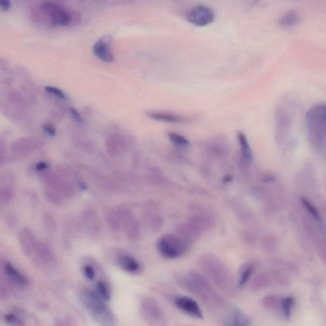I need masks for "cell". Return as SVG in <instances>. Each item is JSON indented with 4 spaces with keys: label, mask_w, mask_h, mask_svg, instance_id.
Listing matches in <instances>:
<instances>
[{
    "label": "cell",
    "mask_w": 326,
    "mask_h": 326,
    "mask_svg": "<svg viewBox=\"0 0 326 326\" xmlns=\"http://www.w3.org/2000/svg\"><path fill=\"white\" fill-rule=\"evenodd\" d=\"M177 282L209 307L223 309L227 305L226 299L218 294L210 280L198 272L190 271L185 276H179Z\"/></svg>",
    "instance_id": "1"
},
{
    "label": "cell",
    "mask_w": 326,
    "mask_h": 326,
    "mask_svg": "<svg viewBox=\"0 0 326 326\" xmlns=\"http://www.w3.org/2000/svg\"><path fill=\"white\" fill-rule=\"evenodd\" d=\"M199 265L211 282L219 290L229 297L237 295L239 287L233 273L217 257L213 256L201 257Z\"/></svg>",
    "instance_id": "2"
},
{
    "label": "cell",
    "mask_w": 326,
    "mask_h": 326,
    "mask_svg": "<svg viewBox=\"0 0 326 326\" xmlns=\"http://www.w3.org/2000/svg\"><path fill=\"white\" fill-rule=\"evenodd\" d=\"M82 303L100 326H117V320L112 310L96 292L85 290L80 295Z\"/></svg>",
    "instance_id": "3"
},
{
    "label": "cell",
    "mask_w": 326,
    "mask_h": 326,
    "mask_svg": "<svg viewBox=\"0 0 326 326\" xmlns=\"http://www.w3.org/2000/svg\"><path fill=\"white\" fill-rule=\"evenodd\" d=\"M157 248L162 256L169 259H179L188 250L189 244L181 236L166 234L158 240Z\"/></svg>",
    "instance_id": "4"
},
{
    "label": "cell",
    "mask_w": 326,
    "mask_h": 326,
    "mask_svg": "<svg viewBox=\"0 0 326 326\" xmlns=\"http://www.w3.org/2000/svg\"><path fill=\"white\" fill-rule=\"evenodd\" d=\"M306 125L315 138H322L326 135V104L312 107L306 115Z\"/></svg>",
    "instance_id": "5"
},
{
    "label": "cell",
    "mask_w": 326,
    "mask_h": 326,
    "mask_svg": "<svg viewBox=\"0 0 326 326\" xmlns=\"http://www.w3.org/2000/svg\"><path fill=\"white\" fill-rule=\"evenodd\" d=\"M186 19L189 22L198 27H205L213 23L216 19L215 12L210 6L199 4L188 10Z\"/></svg>",
    "instance_id": "6"
},
{
    "label": "cell",
    "mask_w": 326,
    "mask_h": 326,
    "mask_svg": "<svg viewBox=\"0 0 326 326\" xmlns=\"http://www.w3.org/2000/svg\"><path fill=\"white\" fill-rule=\"evenodd\" d=\"M43 11L50 17L51 22L55 26H66L71 21L70 12L60 4L54 1H44L40 4Z\"/></svg>",
    "instance_id": "7"
},
{
    "label": "cell",
    "mask_w": 326,
    "mask_h": 326,
    "mask_svg": "<svg viewBox=\"0 0 326 326\" xmlns=\"http://www.w3.org/2000/svg\"><path fill=\"white\" fill-rule=\"evenodd\" d=\"M173 301L176 307L184 314L197 319L203 318V312L200 306L192 298L185 296H180L176 297Z\"/></svg>",
    "instance_id": "8"
},
{
    "label": "cell",
    "mask_w": 326,
    "mask_h": 326,
    "mask_svg": "<svg viewBox=\"0 0 326 326\" xmlns=\"http://www.w3.org/2000/svg\"><path fill=\"white\" fill-rule=\"evenodd\" d=\"M141 310L148 320L160 322L163 319V312L160 304L154 298L146 297L141 300Z\"/></svg>",
    "instance_id": "9"
},
{
    "label": "cell",
    "mask_w": 326,
    "mask_h": 326,
    "mask_svg": "<svg viewBox=\"0 0 326 326\" xmlns=\"http://www.w3.org/2000/svg\"><path fill=\"white\" fill-rule=\"evenodd\" d=\"M111 36L109 35L101 37L94 44L93 51L94 54L105 62H112L114 60V55L111 53L110 44Z\"/></svg>",
    "instance_id": "10"
},
{
    "label": "cell",
    "mask_w": 326,
    "mask_h": 326,
    "mask_svg": "<svg viewBox=\"0 0 326 326\" xmlns=\"http://www.w3.org/2000/svg\"><path fill=\"white\" fill-rule=\"evenodd\" d=\"M19 242L24 254L27 257L31 256L37 243L31 231L27 228L23 229L19 233Z\"/></svg>",
    "instance_id": "11"
},
{
    "label": "cell",
    "mask_w": 326,
    "mask_h": 326,
    "mask_svg": "<svg viewBox=\"0 0 326 326\" xmlns=\"http://www.w3.org/2000/svg\"><path fill=\"white\" fill-rule=\"evenodd\" d=\"M106 145L107 151L113 157H118L126 151V141L121 135H111L107 139Z\"/></svg>",
    "instance_id": "12"
},
{
    "label": "cell",
    "mask_w": 326,
    "mask_h": 326,
    "mask_svg": "<svg viewBox=\"0 0 326 326\" xmlns=\"http://www.w3.org/2000/svg\"><path fill=\"white\" fill-rule=\"evenodd\" d=\"M147 115L155 121L168 122V123H183L188 120V117L182 116L168 111H147Z\"/></svg>",
    "instance_id": "13"
},
{
    "label": "cell",
    "mask_w": 326,
    "mask_h": 326,
    "mask_svg": "<svg viewBox=\"0 0 326 326\" xmlns=\"http://www.w3.org/2000/svg\"><path fill=\"white\" fill-rule=\"evenodd\" d=\"M117 265L123 271L132 274H138L140 273L142 268L139 261L135 257L124 255L118 257L117 259Z\"/></svg>",
    "instance_id": "14"
},
{
    "label": "cell",
    "mask_w": 326,
    "mask_h": 326,
    "mask_svg": "<svg viewBox=\"0 0 326 326\" xmlns=\"http://www.w3.org/2000/svg\"><path fill=\"white\" fill-rule=\"evenodd\" d=\"M4 270L8 279L16 286L20 288H25L28 285L29 282L27 276L19 272L11 263H5L4 265Z\"/></svg>",
    "instance_id": "15"
},
{
    "label": "cell",
    "mask_w": 326,
    "mask_h": 326,
    "mask_svg": "<svg viewBox=\"0 0 326 326\" xmlns=\"http://www.w3.org/2000/svg\"><path fill=\"white\" fill-rule=\"evenodd\" d=\"M250 325L249 317L239 309L231 310L224 321V326H250Z\"/></svg>",
    "instance_id": "16"
},
{
    "label": "cell",
    "mask_w": 326,
    "mask_h": 326,
    "mask_svg": "<svg viewBox=\"0 0 326 326\" xmlns=\"http://www.w3.org/2000/svg\"><path fill=\"white\" fill-rule=\"evenodd\" d=\"M270 285H273V274L271 272H262L252 280L250 284V289L252 291L263 290Z\"/></svg>",
    "instance_id": "17"
},
{
    "label": "cell",
    "mask_w": 326,
    "mask_h": 326,
    "mask_svg": "<svg viewBox=\"0 0 326 326\" xmlns=\"http://www.w3.org/2000/svg\"><path fill=\"white\" fill-rule=\"evenodd\" d=\"M40 141L33 139H23L14 143L13 145V151L19 154H27L33 150L38 149L41 147Z\"/></svg>",
    "instance_id": "18"
},
{
    "label": "cell",
    "mask_w": 326,
    "mask_h": 326,
    "mask_svg": "<svg viewBox=\"0 0 326 326\" xmlns=\"http://www.w3.org/2000/svg\"><path fill=\"white\" fill-rule=\"evenodd\" d=\"M83 222L86 228L91 233H96L99 231L100 225L97 214L93 209H87L83 214Z\"/></svg>",
    "instance_id": "19"
},
{
    "label": "cell",
    "mask_w": 326,
    "mask_h": 326,
    "mask_svg": "<svg viewBox=\"0 0 326 326\" xmlns=\"http://www.w3.org/2000/svg\"><path fill=\"white\" fill-rule=\"evenodd\" d=\"M255 266L252 263L244 264L240 268L237 284L239 289H243L249 282L255 271Z\"/></svg>",
    "instance_id": "20"
},
{
    "label": "cell",
    "mask_w": 326,
    "mask_h": 326,
    "mask_svg": "<svg viewBox=\"0 0 326 326\" xmlns=\"http://www.w3.org/2000/svg\"><path fill=\"white\" fill-rule=\"evenodd\" d=\"M237 138L242 158L244 159V162L250 163L252 160V153L246 135L244 133L239 132L238 134Z\"/></svg>",
    "instance_id": "21"
},
{
    "label": "cell",
    "mask_w": 326,
    "mask_h": 326,
    "mask_svg": "<svg viewBox=\"0 0 326 326\" xmlns=\"http://www.w3.org/2000/svg\"><path fill=\"white\" fill-rule=\"evenodd\" d=\"M38 256L46 263L53 264L55 263V257L52 251L47 244L43 242H37L36 244L35 249Z\"/></svg>",
    "instance_id": "22"
},
{
    "label": "cell",
    "mask_w": 326,
    "mask_h": 326,
    "mask_svg": "<svg viewBox=\"0 0 326 326\" xmlns=\"http://www.w3.org/2000/svg\"><path fill=\"white\" fill-rule=\"evenodd\" d=\"M299 20V15L298 12L291 10L280 16L278 19V24L282 27H291L298 25Z\"/></svg>",
    "instance_id": "23"
},
{
    "label": "cell",
    "mask_w": 326,
    "mask_h": 326,
    "mask_svg": "<svg viewBox=\"0 0 326 326\" xmlns=\"http://www.w3.org/2000/svg\"><path fill=\"white\" fill-rule=\"evenodd\" d=\"M283 298L276 295H267L261 300V304L268 310L280 309Z\"/></svg>",
    "instance_id": "24"
},
{
    "label": "cell",
    "mask_w": 326,
    "mask_h": 326,
    "mask_svg": "<svg viewBox=\"0 0 326 326\" xmlns=\"http://www.w3.org/2000/svg\"><path fill=\"white\" fill-rule=\"evenodd\" d=\"M168 136L171 142L178 147L182 148V149H187V148L190 147V141L183 135L177 134L176 132H168Z\"/></svg>",
    "instance_id": "25"
},
{
    "label": "cell",
    "mask_w": 326,
    "mask_h": 326,
    "mask_svg": "<svg viewBox=\"0 0 326 326\" xmlns=\"http://www.w3.org/2000/svg\"><path fill=\"white\" fill-rule=\"evenodd\" d=\"M106 220L109 227L112 230L117 231L121 228V221L117 212H115L113 210H110V211L107 212Z\"/></svg>",
    "instance_id": "26"
},
{
    "label": "cell",
    "mask_w": 326,
    "mask_h": 326,
    "mask_svg": "<svg viewBox=\"0 0 326 326\" xmlns=\"http://www.w3.org/2000/svg\"><path fill=\"white\" fill-rule=\"evenodd\" d=\"M295 303V299L293 297H289L283 298L280 310L282 311L283 317L285 320L289 321L291 316V310Z\"/></svg>",
    "instance_id": "27"
},
{
    "label": "cell",
    "mask_w": 326,
    "mask_h": 326,
    "mask_svg": "<svg viewBox=\"0 0 326 326\" xmlns=\"http://www.w3.org/2000/svg\"><path fill=\"white\" fill-rule=\"evenodd\" d=\"M96 293L105 301H108L111 299V293L110 287L103 281H98L96 284Z\"/></svg>",
    "instance_id": "28"
},
{
    "label": "cell",
    "mask_w": 326,
    "mask_h": 326,
    "mask_svg": "<svg viewBox=\"0 0 326 326\" xmlns=\"http://www.w3.org/2000/svg\"><path fill=\"white\" fill-rule=\"evenodd\" d=\"M45 194H46L47 199L55 205H60L63 203L64 197L56 190H54L49 187H47L45 190Z\"/></svg>",
    "instance_id": "29"
},
{
    "label": "cell",
    "mask_w": 326,
    "mask_h": 326,
    "mask_svg": "<svg viewBox=\"0 0 326 326\" xmlns=\"http://www.w3.org/2000/svg\"><path fill=\"white\" fill-rule=\"evenodd\" d=\"M4 321L9 326H25V323L14 314H7L3 316Z\"/></svg>",
    "instance_id": "30"
},
{
    "label": "cell",
    "mask_w": 326,
    "mask_h": 326,
    "mask_svg": "<svg viewBox=\"0 0 326 326\" xmlns=\"http://www.w3.org/2000/svg\"><path fill=\"white\" fill-rule=\"evenodd\" d=\"M2 187L1 189V200L3 203H8L12 200L14 196V190L11 185H6Z\"/></svg>",
    "instance_id": "31"
},
{
    "label": "cell",
    "mask_w": 326,
    "mask_h": 326,
    "mask_svg": "<svg viewBox=\"0 0 326 326\" xmlns=\"http://www.w3.org/2000/svg\"><path fill=\"white\" fill-rule=\"evenodd\" d=\"M301 200L302 203H303V205L304 206V207L306 208V210H308L309 213L312 215L313 217H314L315 219L319 221V220H321V216L320 214H319V212L317 211V210L315 209L314 206L305 198H302Z\"/></svg>",
    "instance_id": "32"
},
{
    "label": "cell",
    "mask_w": 326,
    "mask_h": 326,
    "mask_svg": "<svg viewBox=\"0 0 326 326\" xmlns=\"http://www.w3.org/2000/svg\"><path fill=\"white\" fill-rule=\"evenodd\" d=\"M44 223L45 226L46 227L47 230L49 231H54L55 227H56V224H55V220L54 218L53 217L51 214L46 213L44 216Z\"/></svg>",
    "instance_id": "33"
},
{
    "label": "cell",
    "mask_w": 326,
    "mask_h": 326,
    "mask_svg": "<svg viewBox=\"0 0 326 326\" xmlns=\"http://www.w3.org/2000/svg\"><path fill=\"white\" fill-rule=\"evenodd\" d=\"M45 89L48 93L54 94V95L58 96L59 98H62V99H64L66 98L65 94L59 88L53 86V85H46L45 87Z\"/></svg>",
    "instance_id": "34"
},
{
    "label": "cell",
    "mask_w": 326,
    "mask_h": 326,
    "mask_svg": "<svg viewBox=\"0 0 326 326\" xmlns=\"http://www.w3.org/2000/svg\"><path fill=\"white\" fill-rule=\"evenodd\" d=\"M83 274L87 279L93 281L95 278L96 272L93 267L90 265H85L83 267Z\"/></svg>",
    "instance_id": "35"
},
{
    "label": "cell",
    "mask_w": 326,
    "mask_h": 326,
    "mask_svg": "<svg viewBox=\"0 0 326 326\" xmlns=\"http://www.w3.org/2000/svg\"><path fill=\"white\" fill-rule=\"evenodd\" d=\"M43 130L50 136H54L55 134V126L50 122H46L42 125Z\"/></svg>",
    "instance_id": "36"
},
{
    "label": "cell",
    "mask_w": 326,
    "mask_h": 326,
    "mask_svg": "<svg viewBox=\"0 0 326 326\" xmlns=\"http://www.w3.org/2000/svg\"><path fill=\"white\" fill-rule=\"evenodd\" d=\"M70 111L71 113H72V116L74 117L75 120L79 123H81L82 122L83 119L82 118L80 113H79L78 110H76V109L74 107H70Z\"/></svg>",
    "instance_id": "37"
},
{
    "label": "cell",
    "mask_w": 326,
    "mask_h": 326,
    "mask_svg": "<svg viewBox=\"0 0 326 326\" xmlns=\"http://www.w3.org/2000/svg\"><path fill=\"white\" fill-rule=\"evenodd\" d=\"M0 6L3 10H8L11 7V2L9 0H1L0 1Z\"/></svg>",
    "instance_id": "38"
},
{
    "label": "cell",
    "mask_w": 326,
    "mask_h": 326,
    "mask_svg": "<svg viewBox=\"0 0 326 326\" xmlns=\"http://www.w3.org/2000/svg\"><path fill=\"white\" fill-rule=\"evenodd\" d=\"M47 167H48V166H47V163L45 162H40L36 164V169H37L38 171H44L45 169H47Z\"/></svg>",
    "instance_id": "39"
}]
</instances>
